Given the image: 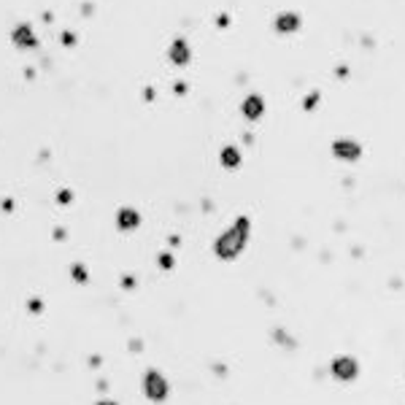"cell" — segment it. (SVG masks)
Here are the masks:
<instances>
[{
    "label": "cell",
    "mask_w": 405,
    "mask_h": 405,
    "mask_svg": "<svg viewBox=\"0 0 405 405\" xmlns=\"http://www.w3.org/2000/svg\"><path fill=\"white\" fill-rule=\"evenodd\" d=\"M168 54H170V60H173L176 65H184V62H189V57H192L189 46H186V40H181V38H176L173 43H170Z\"/></svg>",
    "instance_id": "1"
},
{
    "label": "cell",
    "mask_w": 405,
    "mask_h": 405,
    "mask_svg": "<svg viewBox=\"0 0 405 405\" xmlns=\"http://www.w3.org/2000/svg\"><path fill=\"white\" fill-rule=\"evenodd\" d=\"M262 114V98H249L246 100V116H260Z\"/></svg>",
    "instance_id": "4"
},
{
    "label": "cell",
    "mask_w": 405,
    "mask_h": 405,
    "mask_svg": "<svg viewBox=\"0 0 405 405\" xmlns=\"http://www.w3.org/2000/svg\"><path fill=\"white\" fill-rule=\"evenodd\" d=\"M224 160H227V162H232V165H235V162H238V154H235V151H224Z\"/></svg>",
    "instance_id": "5"
},
{
    "label": "cell",
    "mask_w": 405,
    "mask_h": 405,
    "mask_svg": "<svg viewBox=\"0 0 405 405\" xmlns=\"http://www.w3.org/2000/svg\"><path fill=\"white\" fill-rule=\"evenodd\" d=\"M14 43H17V46H24V49L38 46V40L33 38V30H30V24H19V27L14 30Z\"/></svg>",
    "instance_id": "2"
},
{
    "label": "cell",
    "mask_w": 405,
    "mask_h": 405,
    "mask_svg": "<svg viewBox=\"0 0 405 405\" xmlns=\"http://www.w3.org/2000/svg\"><path fill=\"white\" fill-rule=\"evenodd\" d=\"M297 27H300V17L297 14H281V17H276L278 33H295Z\"/></svg>",
    "instance_id": "3"
}]
</instances>
